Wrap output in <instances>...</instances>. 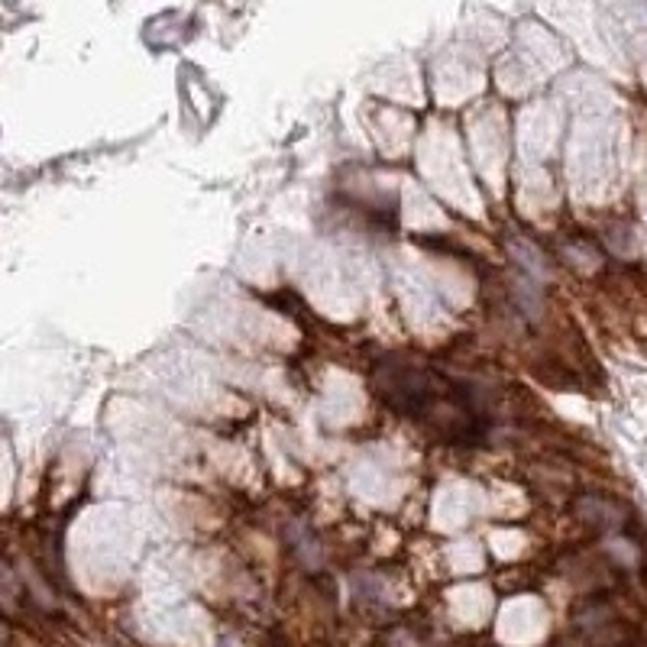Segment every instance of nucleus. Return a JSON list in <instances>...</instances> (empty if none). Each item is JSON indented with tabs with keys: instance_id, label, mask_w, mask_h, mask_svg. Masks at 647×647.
Instances as JSON below:
<instances>
[{
	"instance_id": "obj_1",
	"label": "nucleus",
	"mask_w": 647,
	"mask_h": 647,
	"mask_svg": "<svg viewBox=\"0 0 647 647\" xmlns=\"http://www.w3.org/2000/svg\"><path fill=\"white\" fill-rule=\"evenodd\" d=\"M263 647H285V638L279 635V631H272V635L266 638V644Z\"/></svg>"
}]
</instances>
